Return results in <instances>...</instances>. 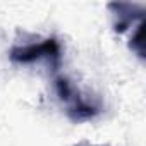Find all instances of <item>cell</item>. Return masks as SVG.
Instances as JSON below:
<instances>
[{"instance_id":"6da1fadb","label":"cell","mask_w":146,"mask_h":146,"mask_svg":"<svg viewBox=\"0 0 146 146\" xmlns=\"http://www.w3.org/2000/svg\"><path fill=\"white\" fill-rule=\"evenodd\" d=\"M53 84H55L57 96L64 103L65 113H67V117L72 122H83V120L95 119L102 112V105L100 103H95L90 98H86L79 91V88L72 83L67 76L55 72Z\"/></svg>"},{"instance_id":"7a4b0ae2","label":"cell","mask_w":146,"mask_h":146,"mask_svg":"<svg viewBox=\"0 0 146 146\" xmlns=\"http://www.w3.org/2000/svg\"><path fill=\"white\" fill-rule=\"evenodd\" d=\"M9 58L14 64H35L46 62L53 72H58L62 62V46L57 38H46L43 41H31L24 45H14L9 50Z\"/></svg>"},{"instance_id":"3957f363","label":"cell","mask_w":146,"mask_h":146,"mask_svg":"<svg viewBox=\"0 0 146 146\" xmlns=\"http://www.w3.org/2000/svg\"><path fill=\"white\" fill-rule=\"evenodd\" d=\"M108 9L112 11V17H113V31L119 35L125 33L136 23V19L143 21L144 17V5L141 4L113 2V4H108Z\"/></svg>"},{"instance_id":"277c9868","label":"cell","mask_w":146,"mask_h":146,"mask_svg":"<svg viewBox=\"0 0 146 146\" xmlns=\"http://www.w3.org/2000/svg\"><path fill=\"white\" fill-rule=\"evenodd\" d=\"M143 28H144V23H139L137 24V29H136V35L131 38V43H129V48L137 55V57H144V43H143Z\"/></svg>"},{"instance_id":"5b68a950","label":"cell","mask_w":146,"mask_h":146,"mask_svg":"<svg viewBox=\"0 0 146 146\" xmlns=\"http://www.w3.org/2000/svg\"><path fill=\"white\" fill-rule=\"evenodd\" d=\"M74 146H108V144H93V143H90V141H79V143L74 144Z\"/></svg>"}]
</instances>
